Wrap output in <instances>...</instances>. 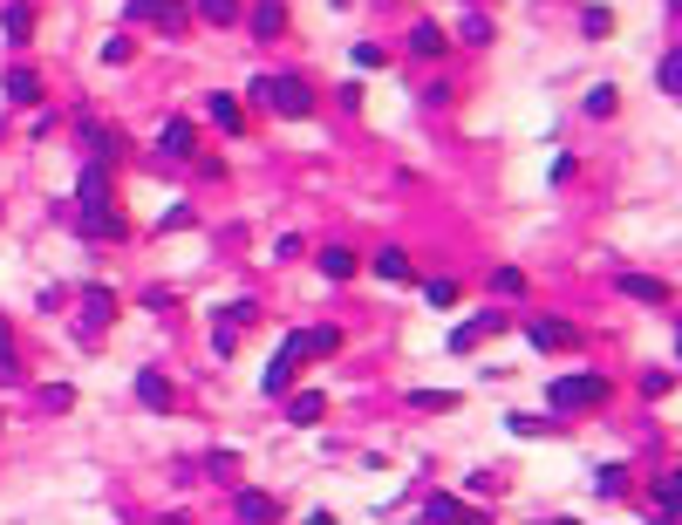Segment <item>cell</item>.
Listing matches in <instances>:
<instances>
[{
	"label": "cell",
	"instance_id": "3957f363",
	"mask_svg": "<svg viewBox=\"0 0 682 525\" xmlns=\"http://www.w3.org/2000/svg\"><path fill=\"white\" fill-rule=\"evenodd\" d=\"M546 396H553L560 416H580V410H594V403H607V375H560Z\"/></svg>",
	"mask_w": 682,
	"mask_h": 525
},
{
	"label": "cell",
	"instance_id": "ab89813d",
	"mask_svg": "<svg viewBox=\"0 0 682 525\" xmlns=\"http://www.w3.org/2000/svg\"><path fill=\"white\" fill-rule=\"evenodd\" d=\"M669 14H682V0H669Z\"/></svg>",
	"mask_w": 682,
	"mask_h": 525
},
{
	"label": "cell",
	"instance_id": "9a60e30c",
	"mask_svg": "<svg viewBox=\"0 0 682 525\" xmlns=\"http://www.w3.org/2000/svg\"><path fill=\"white\" fill-rule=\"evenodd\" d=\"M137 403H144V410H171V382H164L157 369H144L137 375Z\"/></svg>",
	"mask_w": 682,
	"mask_h": 525
},
{
	"label": "cell",
	"instance_id": "2e32d148",
	"mask_svg": "<svg viewBox=\"0 0 682 525\" xmlns=\"http://www.w3.org/2000/svg\"><path fill=\"white\" fill-rule=\"evenodd\" d=\"M321 410H328V403H321V389H301V396L287 403V423H294V430H307V423H321Z\"/></svg>",
	"mask_w": 682,
	"mask_h": 525
},
{
	"label": "cell",
	"instance_id": "e575fe53",
	"mask_svg": "<svg viewBox=\"0 0 682 525\" xmlns=\"http://www.w3.org/2000/svg\"><path fill=\"white\" fill-rule=\"evenodd\" d=\"M580 28H587V35L601 41V35H607V28H614V14H607V7H587V14H580Z\"/></svg>",
	"mask_w": 682,
	"mask_h": 525
},
{
	"label": "cell",
	"instance_id": "6da1fadb",
	"mask_svg": "<svg viewBox=\"0 0 682 525\" xmlns=\"http://www.w3.org/2000/svg\"><path fill=\"white\" fill-rule=\"evenodd\" d=\"M76 205H82V232H89V239H130V219L116 212V191H110V171H103V164L82 171Z\"/></svg>",
	"mask_w": 682,
	"mask_h": 525
},
{
	"label": "cell",
	"instance_id": "ba28073f",
	"mask_svg": "<svg viewBox=\"0 0 682 525\" xmlns=\"http://www.w3.org/2000/svg\"><path fill=\"white\" fill-rule=\"evenodd\" d=\"M0 35L14 41V48H28V41H35V7H28V0H14V7H0Z\"/></svg>",
	"mask_w": 682,
	"mask_h": 525
},
{
	"label": "cell",
	"instance_id": "52a82bcc",
	"mask_svg": "<svg viewBox=\"0 0 682 525\" xmlns=\"http://www.w3.org/2000/svg\"><path fill=\"white\" fill-rule=\"evenodd\" d=\"M423 519H437V525H471V519H485V512H471L464 498H451V491H437V498H423Z\"/></svg>",
	"mask_w": 682,
	"mask_h": 525
},
{
	"label": "cell",
	"instance_id": "7a4b0ae2",
	"mask_svg": "<svg viewBox=\"0 0 682 525\" xmlns=\"http://www.w3.org/2000/svg\"><path fill=\"white\" fill-rule=\"evenodd\" d=\"M253 103L280 110V116H307L314 110V89H307V75H253Z\"/></svg>",
	"mask_w": 682,
	"mask_h": 525
},
{
	"label": "cell",
	"instance_id": "44dd1931",
	"mask_svg": "<svg viewBox=\"0 0 682 525\" xmlns=\"http://www.w3.org/2000/svg\"><path fill=\"white\" fill-rule=\"evenodd\" d=\"M355 253H348V246H321V273H328V280H355Z\"/></svg>",
	"mask_w": 682,
	"mask_h": 525
},
{
	"label": "cell",
	"instance_id": "4dcf8cb0",
	"mask_svg": "<svg viewBox=\"0 0 682 525\" xmlns=\"http://www.w3.org/2000/svg\"><path fill=\"white\" fill-rule=\"evenodd\" d=\"M130 55H137V48H130V35H110V41H103V62H110V69H123Z\"/></svg>",
	"mask_w": 682,
	"mask_h": 525
},
{
	"label": "cell",
	"instance_id": "83f0119b",
	"mask_svg": "<svg viewBox=\"0 0 682 525\" xmlns=\"http://www.w3.org/2000/svg\"><path fill=\"white\" fill-rule=\"evenodd\" d=\"M69 403H76V389H69V382H48V389H41V410H69Z\"/></svg>",
	"mask_w": 682,
	"mask_h": 525
},
{
	"label": "cell",
	"instance_id": "5bb4252c",
	"mask_svg": "<svg viewBox=\"0 0 682 525\" xmlns=\"http://www.w3.org/2000/svg\"><path fill=\"white\" fill-rule=\"evenodd\" d=\"M232 512H239V519L253 525V519H280V505H273V498H266V491H239V498H232Z\"/></svg>",
	"mask_w": 682,
	"mask_h": 525
},
{
	"label": "cell",
	"instance_id": "4fadbf2b",
	"mask_svg": "<svg viewBox=\"0 0 682 525\" xmlns=\"http://www.w3.org/2000/svg\"><path fill=\"white\" fill-rule=\"evenodd\" d=\"M157 144H164V157H198V130H191L185 116H171V123H164V137H157Z\"/></svg>",
	"mask_w": 682,
	"mask_h": 525
},
{
	"label": "cell",
	"instance_id": "cb8c5ba5",
	"mask_svg": "<svg viewBox=\"0 0 682 525\" xmlns=\"http://www.w3.org/2000/svg\"><path fill=\"white\" fill-rule=\"evenodd\" d=\"M212 123H219L226 137H239V130H246V116H239V103H232V96H212Z\"/></svg>",
	"mask_w": 682,
	"mask_h": 525
},
{
	"label": "cell",
	"instance_id": "277c9868",
	"mask_svg": "<svg viewBox=\"0 0 682 525\" xmlns=\"http://www.w3.org/2000/svg\"><path fill=\"white\" fill-rule=\"evenodd\" d=\"M526 341L539 348V355H560V348L580 341V328H573L567 314H539V321H526Z\"/></svg>",
	"mask_w": 682,
	"mask_h": 525
},
{
	"label": "cell",
	"instance_id": "8992f818",
	"mask_svg": "<svg viewBox=\"0 0 682 525\" xmlns=\"http://www.w3.org/2000/svg\"><path fill=\"white\" fill-rule=\"evenodd\" d=\"M287 348H294L301 362H307V355H335V348H341V328H335V321H321V328H301V335H287Z\"/></svg>",
	"mask_w": 682,
	"mask_h": 525
},
{
	"label": "cell",
	"instance_id": "836d02e7",
	"mask_svg": "<svg viewBox=\"0 0 682 525\" xmlns=\"http://www.w3.org/2000/svg\"><path fill=\"white\" fill-rule=\"evenodd\" d=\"M410 403H417V410H451L457 396H451V389H417V396H410Z\"/></svg>",
	"mask_w": 682,
	"mask_h": 525
},
{
	"label": "cell",
	"instance_id": "d6986e66",
	"mask_svg": "<svg viewBox=\"0 0 682 525\" xmlns=\"http://www.w3.org/2000/svg\"><path fill=\"white\" fill-rule=\"evenodd\" d=\"M82 144L96 150V157H116V150H123V137H116L110 123H89V116H82Z\"/></svg>",
	"mask_w": 682,
	"mask_h": 525
},
{
	"label": "cell",
	"instance_id": "d6a6232c",
	"mask_svg": "<svg viewBox=\"0 0 682 525\" xmlns=\"http://www.w3.org/2000/svg\"><path fill=\"white\" fill-rule=\"evenodd\" d=\"M423 300H430V307H457V280H430Z\"/></svg>",
	"mask_w": 682,
	"mask_h": 525
},
{
	"label": "cell",
	"instance_id": "9c48e42d",
	"mask_svg": "<svg viewBox=\"0 0 682 525\" xmlns=\"http://www.w3.org/2000/svg\"><path fill=\"white\" fill-rule=\"evenodd\" d=\"M110 321H116L110 287H89V294H82V335H96V328H110Z\"/></svg>",
	"mask_w": 682,
	"mask_h": 525
},
{
	"label": "cell",
	"instance_id": "603a6c76",
	"mask_svg": "<svg viewBox=\"0 0 682 525\" xmlns=\"http://www.w3.org/2000/svg\"><path fill=\"white\" fill-rule=\"evenodd\" d=\"M410 55H417V62H430V55H444V35H437L430 21H417V28H410Z\"/></svg>",
	"mask_w": 682,
	"mask_h": 525
},
{
	"label": "cell",
	"instance_id": "5b68a950",
	"mask_svg": "<svg viewBox=\"0 0 682 525\" xmlns=\"http://www.w3.org/2000/svg\"><path fill=\"white\" fill-rule=\"evenodd\" d=\"M123 14H130V21H144V28H164V35H178V28L191 21L185 0H130Z\"/></svg>",
	"mask_w": 682,
	"mask_h": 525
},
{
	"label": "cell",
	"instance_id": "d590c367",
	"mask_svg": "<svg viewBox=\"0 0 682 525\" xmlns=\"http://www.w3.org/2000/svg\"><path fill=\"white\" fill-rule=\"evenodd\" d=\"M505 430H512V437H539L546 423H539V416H526V410H512V416H505Z\"/></svg>",
	"mask_w": 682,
	"mask_h": 525
},
{
	"label": "cell",
	"instance_id": "8d00e7d4",
	"mask_svg": "<svg viewBox=\"0 0 682 525\" xmlns=\"http://www.w3.org/2000/svg\"><path fill=\"white\" fill-rule=\"evenodd\" d=\"M621 491H628V471H614V464H607V471H601V498H621Z\"/></svg>",
	"mask_w": 682,
	"mask_h": 525
},
{
	"label": "cell",
	"instance_id": "e0dca14e",
	"mask_svg": "<svg viewBox=\"0 0 682 525\" xmlns=\"http://www.w3.org/2000/svg\"><path fill=\"white\" fill-rule=\"evenodd\" d=\"M655 519H682V471H669L655 485Z\"/></svg>",
	"mask_w": 682,
	"mask_h": 525
},
{
	"label": "cell",
	"instance_id": "f1b7e54d",
	"mask_svg": "<svg viewBox=\"0 0 682 525\" xmlns=\"http://www.w3.org/2000/svg\"><path fill=\"white\" fill-rule=\"evenodd\" d=\"M457 35L471 41V48H485V41H492V21H485V14H464V28H457Z\"/></svg>",
	"mask_w": 682,
	"mask_h": 525
},
{
	"label": "cell",
	"instance_id": "4316f807",
	"mask_svg": "<svg viewBox=\"0 0 682 525\" xmlns=\"http://www.w3.org/2000/svg\"><path fill=\"white\" fill-rule=\"evenodd\" d=\"M492 287H498L505 300H519V294H526V273H519V266H498V273H492Z\"/></svg>",
	"mask_w": 682,
	"mask_h": 525
},
{
	"label": "cell",
	"instance_id": "f546056e",
	"mask_svg": "<svg viewBox=\"0 0 682 525\" xmlns=\"http://www.w3.org/2000/svg\"><path fill=\"white\" fill-rule=\"evenodd\" d=\"M21 362H14V335H7V321H0V382H14Z\"/></svg>",
	"mask_w": 682,
	"mask_h": 525
},
{
	"label": "cell",
	"instance_id": "d4e9b609",
	"mask_svg": "<svg viewBox=\"0 0 682 525\" xmlns=\"http://www.w3.org/2000/svg\"><path fill=\"white\" fill-rule=\"evenodd\" d=\"M191 14H205L212 28H226V21H239V0H191Z\"/></svg>",
	"mask_w": 682,
	"mask_h": 525
},
{
	"label": "cell",
	"instance_id": "f35d334b",
	"mask_svg": "<svg viewBox=\"0 0 682 525\" xmlns=\"http://www.w3.org/2000/svg\"><path fill=\"white\" fill-rule=\"evenodd\" d=\"M676 362H682V321H676Z\"/></svg>",
	"mask_w": 682,
	"mask_h": 525
},
{
	"label": "cell",
	"instance_id": "7402d4cb",
	"mask_svg": "<svg viewBox=\"0 0 682 525\" xmlns=\"http://www.w3.org/2000/svg\"><path fill=\"white\" fill-rule=\"evenodd\" d=\"M7 96H14V103H41V75L35 69H7Z\"/></svg>",
	"mask_w": 682,
	"mask_h": 525
},
{
	"label": "cell",
	"instance_id": "8fae6325",
	"mask_svg": "<svg viewBox=\"0 0 682 525\" xmlns=\"http://www.w3.org/2000/svg\"><path fill=\"white\" fill-rule=\"evenodd\" d=\"M614 287H621V294H628V300H642V307H662V300H669V287H662L655 273H621Z\"/></svg>",
	"mask_w": 682,
	"mask_h": 525
},
{
	"label": "cell",
	"instance_id": "30bf717a",
	"mask_svg": "<svg viewBox=\"0 0 682 525\" xmlns=\"http://www.w3.org/2000/svg\"><path fill=\"white\" fill-rule=\"evenodd\" d=\"M294 369H301V355H294V348H280V355L266 362V375H260V396H287V382H294Z\"/></svg>",
	"mask_w": 682,
	"mask_h": 525
},
{
	"label": "cell",
	"instance_id": "1f68e13d",
	"mask_svg": "<svg viewBox=\"0 0 682 525\" xmlns=\"http://www.w3.org/2000/svg\"><path fill=\"white\" fill-rule=\"evenodd\" d=\"M614 103H621V96H614L607 82H601V89H587V116H614Z\"/></svg>",
	"mask_w": 682,
	"mask_h": 525
},
{
	"label": "cell",
	"instance_id": "74e56055",
	"mask_svg": "<svg viewBox=\"0 0 682 525\" xmlns=\"http://www.w3.org/2000/svg\"><path fill=\"white\" fill-rule=\"evenodd\" d=\"M355 69H382V48H376V41H355Z\"/></svg>",
	"mask_w": 682,
	"mask_h": 525
},
{
	"label": "cell",
	"instance_id": "484cf974",
	"mask_svg": "<svg viewBox=\"0 0 682 525\" xmlns=\"http://www.w3.org/2000/svg\"><path fill=\"white\" fill-rule=\"evenodd\" d=\"M655 82H662L669 96H682V48H669V55H662V69H655Z\"/></svg>",
	"mask_w": 682,
	"mask_h": 525
},
{
	"label": "cell",
	"instance_id": "ffe728a7",
	"mask_svg": "<svg viewBox=\"0 0 682 525\" xmlns=\"http://www.w3.org/2000/svg\"><path fill=\"white\" fill-rule=\"evenodd\" d=\"M492 328H498V314H478V321H464V328L451 335V355H471V348H478V335H492Z\"/></svg>",
	"mask_w": 682,
	"mask_h": 525
},
{
	"label": "cell",
	"instance_id": "ac0fdd59",
	"mask_svg": "<svg viewBox=\"0 0 682 525\" xmlns=\"http://www.w3.org/2000/svg\"><path fill=\"white\" fill-rule=\"evenodd\" d=\"M376 273H382V280H396V287H410V253H403V246H382Z\"/></svg>",
	"mask_w": 682,
	"mask_h": 525
},
{
	"label": "cell",
	"instance_id": "7c38bea8",
	"mask_svg": "<svg viewBox=\"0 0 682 525\" xmlns=\"http://www.w3.org/2000/svg\"><path fill=\"white\" fill-rule=\"evenodd\" d=\"M246 21H253V35H260V41L287 35V0H260V7H253Z\"/></svg>",
	"mask_w": 682,
	"mask_h": 525
}]
</instances>
